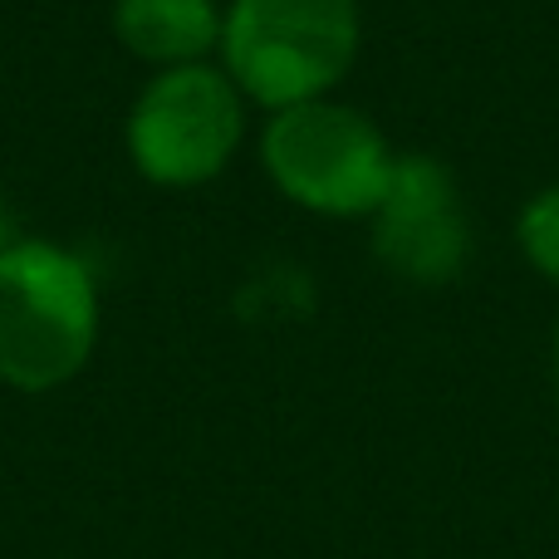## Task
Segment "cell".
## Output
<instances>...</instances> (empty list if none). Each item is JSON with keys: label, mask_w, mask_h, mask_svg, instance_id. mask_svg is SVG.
Wrapping results in <instances>:
<instances>
[{"label": "cell", "mask_w": 559, "mask_h": 559, "mask_svg": "<svg viewBox=\"0 0 559 559\" xmlns=\"http://www.w3.org/2000/svg\"><path fill=\"white\" fill-rule=\"evenodd\" d=\"M246 94L216 59L153 69L123 118V153L143 182L163 192L206 187L246 143Z\"/></svg>", "instance_id": "cell-4"}, {"label": "cell", "mask_w": 559, "mask_h": 559, "mask_svg": "<svg viewBox=\"0 0 559 559\" xmlns=\"http://www.w3.org/2000/svg\"><path fill=\"white\" fill-rule=\"evenodd\" d=\"M515 246L540 280L559 285V182L540 187L515 216Z\"/></svg>", "instance_id": "cell-7"}, {"label": "cell", "mask_w": 559, "mask_h": 559, "mask_svg": "<svg viewBox=\"0 0 559 559\" xmlns=\"http://www.w3.org/2000/svg\"><path fill=\"white\" fill-rule=\"evenodd\" d=\"M364 49L358 0H226L216 64L246 104L280 108L329 98Z\"/></svg>", "instance_id": "cell-1"}, {"label": "cell", "mask_w": 559, "mask_h": 559, "mask_svg": "<svg viewBox=\"0 0 559 559\" xmlns=\"http://www.w3.org/2000/svg\"><path fill=\"white\" fill-rule=\"evenodd\" d=\"M98 344V280L59 241L20 236L0 255V383L49 393L84 373Z\"/></svg>", "instance_id": "cell-2"}, {"label": "cell", "mask_w": 559, "mask_h": 559, "mask_svg": "<svg viewBox=\"0 0 559 559\" xmlns=\"http://www.w3.org/2000/svg\"><path fill=\"white\" fill-rule=\"evenodd\" d=\"M216 0H114V39L147 69L206 64L222 49Z\"/></svg>", "instance_id": "cell-6"}, {"label": "cell", "mask_w": 559, "mask_h": 559, "mask_svg": "<svg viewBox=\"0 0 559 559\" xmlns=\"http://www.w3.org/2000/svg\"><path fill=\"white\" fill-rule=\"evenodd\" d=\"M261 167L289 206L329 222H358L378 212L397 153L364 108L329 94L265 114Z\"/></svg>", "instance_id": "cell-3"}, {"label": "cell", "mask_w": 559, "mask_h": 559, "mask_svg": "<svg viewBox=\"0 0 559 559\" xmlns=\"http://www.w3.org/2000/svg\"><path fill=\"white\" fill-rule=\"evenodd\" d=\"M555 388H559V324H555Z\"/></svg>", "instance_id": "cell-9"}, {"label": "cell", "mask_w": 559, "mask_h": 559, "mask_svg": "<svg viewBox=\"0 0 559 559\" xmlns=\"http://www.w3.org/2000/svg\"><path fill=\"white\" fill-rule=\"evenodd\" d=\"M15 241H20V216H15V206L0 202V255H5Z\"/></svg>", "instance_id": "cell-8"}, {"label": "cell", "mask_w": 559, "mask_h": 559, "mask_svg": "<svg viewBox=\"0 0 559 559\" xmlns=\"http://www.w3.org/2000/svg\"><path fill=\"white\" fill-rule=\"evenodd\" d=\"M373 222V261L417 289L452 285L472 261V216L456 173L432 153H397Z\"/></svg>", "instance_id": "cell-5"}]
</instances>
